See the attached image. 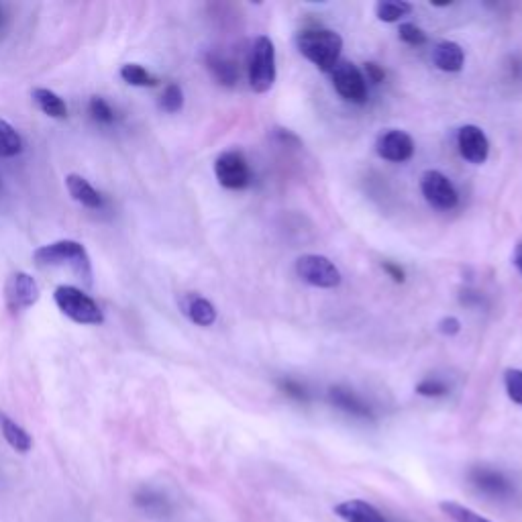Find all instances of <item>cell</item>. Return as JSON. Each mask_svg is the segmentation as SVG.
<instances>
[{"mask_svg":"<svg viewBox=\"0 0 522 522\" xmlns=\"http://www.w3.org/2000/svg\"><path fill=\"white\" fill-rule=\"evenodd\" d=\"M23 151V137L5 119H0V158H17Z\"/></svg>","mask_w":522,"mask_h":522,"instance_id":"cell-21","label":"cell"},{"mask_svg":"<svg viewBox=\"0 0 522 522\" xmlns=\"http://www.w3.org/2000/svg\"><path fill=\"white\" fill-rule=\"evenodd\" d=\"M457 149L461 158L474 166H482L490 158V141L478 125H465L457 133Z\"/></svg>","mask_w":522,"mask_h":522,"instance_id":"cell-11","label":"cell"},{"mask_svg":"<svg viewBox=\"0 0 522 522\" xmlns=\"http://www.w3.org/2000/svg\"><path fill=\"white\" fill-rule=\"evenodd\" d=\"M382 270H384V272L388 274V278H392L396 284H402V282L406 280V272H404L398 264H394V261H384Z\"/></svg>","mask_w":522,"mask_h":522,"instance_id":"cell-34","label":"cell"},{"mask_svg":"<svg viewBox=\"0 0 522 522\" xmlns=\"http://www.w3.org/2000/svg\"><path fill=\"white\" fill-rule=\"evenodd\" d=\"M0 433H3L5 441L17 451V453H29L31 447H33V439L31 435L21 427L17 425L9 414H5L3 410H0Z\"/></svg>","mask_w":522,"mask_h":522,"instance_id":"cell-20","label":"cell"},{"mask_svg":"<svg viewBox=\"0 0 522 522\" xmlns=\"http://www.w3.org/2000/svg\"><path fill=\"white\" fill-rule=\"evenodd\" d=\"M416 394L425 398H441L449 394V386L439 378H425L423 382L416 384Z\"/></svg>","mask_w":522,"mask_h":522,"instance_id":"cell-30","label":"cell"},{"mask_svg":"<svg viewBox=\"0 0 522 522\" xmlns=\"http://www.w3.org/2000/svg\"><path fill=\"white\" fill-rule=\"evenodd\" d=\"M135 504L149 514H164L168 510L166 498H162L160 494H153L151 490H143L141 494H137Z\"/></svg>","mask_w":522,"mask_h":522,"instance_id":"cell-27","label":"cell"},{"mask_svg":"<svg viewBox=\"0 0 522 522\" xmlns=\"http://www.w3.org/2000/svg\"><path fill=\"white\" fill-rule=\"evenodd\" d=\"M31 98H33V102L37 104V109H39L41 113H45L47 117L60 119V121L68 119V104H66L64 98L58 96L56 92H51V90H47V88H35V90L31 92Z\"/></svg>","mask_w":522,"mask_h":522,"instance_id":"cell-19","label":"cell"},{"mask_svg":"<svg viewBox=\"0 0 522 522\" xmlns=\"http://www.w3.org/2000/svg\"><path fill=\"white\" fill-rule=\"evenodd\" d=\"M412 13V5L404 0H380L376 5V17L384 23H398Z\"/></svg>","mask_w":522,"mask_h":522,"instance_id":"cell-22","label":"cell"},{"mask_svg":"<svg viewBox=\"0 0 522 522\" xmlns=\"http://www.w3.org/2000/svg\"><path fill=\"white\" fill-rule=\"evenodd\" d=\"M66 188H68L70 196H72L76 202H80L82 206L90 208V211H98V208L104 206L102 194H100L86 178H82V176H78V174H70V176L66 178Z\"/></svg>","mask_w":522,"mask_h":522,"instance_id":"cell-18","label":"cell"},{"mask_svg":"<svg viewBox=\"0 0 522 522\" xmlns=\"http://www.w3.org/2000/svg\"><path fill=\"white\" fill-rule=\"evenodd\" d=\"M469 478H472V484L482 490L484 494H490V496H498V498H504L512 492L508 480L496 472V469H490V467H476L472 469V474H469Z\"/></svg>","mask_w":522,"mask_h":522,"instance_id":"cell-15","label":"cell"},{"mask_svg":"<svg viewBox=\"0 0 522 522\" xmlns=\"http://www.w3.org/2000/svg\"><path fill=\"white\" fill-rule=\"evenodd\" d=\"M54 300L64 315L78 325H102L104 315L100 306L76 286H58L54 292Z\"/></svg>","mask_w":522,"mask_h":522,"instance_id":"cell-4","label":"cell"},{"mask_svg":"<svg viewBox=\"0 0 522 522\" xmlns=\"http://www.w3.org/2000/svg\"><path fill=\"white\" fill-rule=\"evenodd\" d=\"M437 327H439V333H443V335H447V337H455V335L461 331V323H459V319H455V317H445V319H441Z\"/></svg>","mask_w":522,"mask_h":522,"instance_id":"cell-33","label":"cell"},{"mask_svg":"<svg viewBox=\"0 0 522 522\" xmlns=\"http://www.w3.org/2000/svg\"><path fill=\"white\" fill-rule=\"evenodd\" d=\"M433 64L441 72H449V74L461 72L465 64V51L455 41H441L433 47Z\"/></svg>","mask_w":522,"mask_h":522,"instance_id":"cell-16","label":"cell"},{"mask_svg":"<svg viewBox=\"0 0 522 522\" xmlns=\"http://www.w3.org/2000/svg\"><path fill=\"white\" fill-rule=\"evenodd\" d=\"M204 64H206L208 74H211L221 86L233 88L237 84L239 70H237L235 62L229 60L227 56L219 54V51H208L206 58H204Z\"/></svg>","mask_w":522,"mask_h":522,"instance_id":"cell-17","label":"cell"},{"mask_svg":"<svg viewBox=\"0 0 522 522\" xmlns=\"http://www.w3.org/2000/svg\"><path fill=\"white\" fill-rule=\"evenodd\" d=\"M414 139L400 129H388L376 139V153L392 164H404L414 155Z\"/></svg>","mask_w":522,"mask_h":522,"instance_id":"cell-10","label":"cell"},{"mask_svg":"<svg viewBox=\"0 0 522 522\" xmlns=\"http://www.w3.org/2000/svg\"><path fill=\"white\" fill-rule=\"evenodd\" d=\"M504 388H506L508 398L522 406V370H516V368L506 370Z\"/></svg>","mask_w":522,"mask_h":522,"instance_id":"cell-28","label":"cell"},{"mask_svg":"<svg viewBox=\"0 0 522 522\" xmlns=\"http://www.w3.org/2000/svg\"><path fill=\"white\" fill-rule=\"evenodd\" d=\"M215 176L227 190H243L251 184V168L245 155L237 149L223 151L215 162Z\"/></svg>","mask_w":522,"mask_h":522,"instance_id":"cell-6","label":"cell"},{"mask_svg":"<svg viewBox=\"0 0 522 522\" xmlns=\"http://www.w3.org/2000/svg\"><path fill=\"white\" fill-rule=\"evenodd\" d=\"M178 304H180V310L184 312V317L198 327H211V325L217 323L215 304L211 300H206L204 296L196 294V292L182 294Z\"/></svg>","mask_w":522,"mask_h":522,"instance_id":"cell-12","label":"cell"},{"mask_svg":"<svg viewBox=\"0 0 522 522\" xmlns=\"http://www.w3.org/2000/svg\"><path fill=\"white\" fill-rule=\"evenodd\" d=\"M41 298V288L27 272H13L5 284V302L9 310L21 312L35 306Z\"/></svg>","mask_w":522,"mask_h":522,"instance_id":"cell-9","label":"cell"},{"mask_svg":"<svg viewBox=\"0 0 522 522\" xmlns=\"http://www.w3.org/2000/svg\"><path fill=\"white\" fill-rule=\"evenodd\" d=\"M33 264L41 270H68L86 286H92V261L86 247L78 241L62 239L35 249Z\"/></svg>","mask_w":522,"mask_h":522,"instance_id":"cell-1","label":"cell"},{"mask_svg":"<svg viewBox=\"0 0 522 522\" xmlns=\"http://www.w3.org/2000/svg\"><path fill=\"white\" fill-rule=\"evenodd\" d=\"M335 514L345 522H388L376 506L365 500H345L335 506Z\"/></svg>","mask_w":522,"mask_h":522,"instance_id":"cell-14","label":"cell"},{"mask_svg":"<svg viewBox=\"0 0 522 522\" xmlns=\"http://www.w3.org/2000/svg\"><path fill=\"white\" fill-rule=\"evenodd\" d=\"M121 78L131 84V86H139V88H153L158 86V78H155L151 72H147L143 66L139 64H125L121 68Z\"/></svg>","mask_w":522,"mask_h":522,"instance_id":"cell-23","label":"cell"},{"mask_svg":"<svg viewBox=\"0 0 522 522\" xmlns=\"http://www.w3.org/2000/svg\"><path fill=\"white\" fill-rule=\"evenodd\" d=\"M184 107V92L178 84H168L160 96V109L168 115L180 113Z\"/></svg>","mask_w":522,"mask_h":522,"instance_id":"cell-25","label":"cell"},{"mask_svg":"<svg viewBox=\"0 0 522 522\" xmlns=\"http://www.w3.org/2000/svg\"><path fill=\"white\" fill-rule=\"evenodd\" d=\"M398 37H400V41H404L406 45H412V47H421L427 43V33L414 23H402L398 27Z\"/></svg>","mask_w":522,"mask_h":522,"instance_id":"cell-29","label":"cell"},{"mask_svg":"<svg viewBox=\"0 0 522 522\" xmlns=\"http://www.w3.org/2000/svg\"><path fill=\"white\" fill-rule=\"evenodd\" d=\"M278 76L276 47L268 35H259L249 54V86L257 94H266L274 88Z\"/></svg>","mask_w":522,"mask_h":522,"instance_id":"cell-3","label":"cell"},{"mask_svg":"<svg viewBox=\"0 0 522 522\" xmlns=\"http://www.w3.org/2000/svg\"><path fill=\"white\" fill-rule=\"evenodd\" d=\"M280 388L284 390V394H288V396H292V398H296V400H306V398H308L306 390H304L298 382H294V380H282V382H280Z\"/></svg>","mask_w":522,"mask_h":522,"instance_id":"cell-31","label":"cell"},{"mask_svg":"<svg viewBox=\"0 0 522 522\" xmlns=\"http://www.w3.org/2000/svg\"><path fill=\"white\" fill-rule=\"evenodd\" d=\"M439 508H441V512L447 514L453 522H490L488 518L480 516V514L474 512L472 508H467V506L457 504V502H441Z\"/></svg>","mask_w":522,"mask_h":522,"instance_id":"cell-24","label":"cell"},{"mask_svg":"<svg viewBox=\"0 0 522 522\" xmlns=\"http://www.w3.org/2000/svg\"><path fill=\"white\" fill-rule=\"evenodd\" d=\"M331 76L335 90L347 102L363 104L368 100V80H365L363 72L353 62L339 60L337 66L331 70Z\"/></svg>","mask_w":522,"mask_h":522,"instance_id":"cell-7","label":"cell"},{"mask_svg":"<svg viewBox=\"0 0 522 522\" xmlns=\"http://www.w3.org/2000/svg\"><path fill=\"white\" fill-rule=\"evenodd\" d=\"M300 54L323 72H331L341 60L343 39L333 29H306L296 37Z\"/></svg>","mask_w":522,"mask_h":522,"instance_id":"cell-2","label":"cell"},{"mask_svg":"<svg viewBox=\"0 0 522 522\" xmlns=\"http://www.w3.org/2000/svg\"><path fill=\"white\" fill-rule=\"evenodd\" d=\"M514 266L518 268V272L522 274V241L516 245V249H514Z\"/></svg>","mask_w":522,"mask_h":522,"instance_id":"cell-35","label":"cell"},{"mask_svg":"<svg viewBox=\"0 0 522 522\" xmlns=\"http://www.w3.org/2000/svg\"><path fill=\"white\" fill-rule=\"evenodd\" d=\"M421 190L425 200L437 211H453L459 204V194L453 182L439 170H427L421 176Z\"/></svg>","mask_w":522,"mask_h":522,"instance_id":"cell-8","label":"cell"},{"mask_svg":"<svg viewBox=\"0 0 522 522\" xmlns=\"http://www.w3.org/2000/svg\"><path fill=\"white\" fill-rule=\"evenodd\" d=\"M88 111L92 115V119L100 125H113L115 123V111L111 104L104 100L102 96H92L90 104H88Z\"/></svg>","mask_w":522,"mask_h":522,"instance_id":"cell-26","label":"cell"},{"mask_svg":"<svg viewBox=\"0 0 522 522\" xmlns=\"http://www.w3.org/2000/svg\"><path fill=\"white\" fill-rule=\"evenodd\" d=\"M329 400L339 410H343L347 414H353V416H359V419H372V416H374L370 404L365 402L361 396H357L353 390H349V388L333 386L329 390Z\"/></svg>","mask_w":522,"mask_h":522,"instance_id":"cell-13","label":"cell"},{"mask_svg":"<svg viewBox=\"0 0 522 522\" xmlns=\"http://www.w3.org/2000/svg\"><path fill=\"white\" fill-rule=\"evenodd\" d=\"M296 274L308 286L323 288V290H333L343 280L339 268L333 264V261L329 257L317 255V253L300 255L296 259Z\"/></svg>","mask_w":522,"mask_h":522,"instance_id":"cell-5","label":"cell"},{"mask_svg":"<svg viewBox=\"0 0 522 522\" xmlns=\"http://www.w3.org/2000/svg\"><path fill=\"white\" fill-rule=\"evenodd\" d=\"M363 76H365V80H370V82H374V84H382L384 78H386L384 70H382L378 64H374V62H368V64H365V68H363Z\"/></svg>","mask_w":522,"mask_h":522,"instance_id":"cell-32","label":"cell"}]
</instances>
